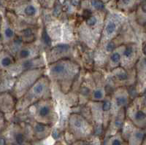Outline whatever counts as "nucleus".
<instances>
[{
	"instance_id": "dca6fc26",
	"label": "nucleus",
	"mask_w": 146,
	"mask_h": 145,
	"mask_svg": "<svg viewBox=\"0 0 146 145\" xmlns=\"http://www.w3.org/2000/svg\"><path fill=\"white\" fill-rule=\"evenodd\" d=\"M47 65L48 64H47L46 59H45V55L43 53L37 58L24 60V61H16L9 69H10L12 74H16L18 76L21 73L28 71V70L40 69V68H45Z\"/></svg>"
},
{
	"instance_id": "20e7f679",
	"label": "nucleus",
	"mask_w": 146,
	"mask_h": 145,
	"mask_svg": "<svg viewBox=\"0 0 146 145\" xmlns=\"http://www.w3.org/2000/svg\"><path fill=\"white\" fill-rule=\"evenodd\" d=\"M11 11L23 23L31 26H42L43 9L37 0H14L10 5Z\"/></svg>"
},
{
	"instance_id": "0eeeda50",
	"label": "nucleus",
	"mask_w": 146,
	"mask_h": 145,
	"mask_svg": "<svg viewBox=\"0 0 146 145\" xmlns=\"http://www.w3.org/2000/svg\"><path fill=\"white\" fill-rule=\"evenodd\" d=\"M52 97L53 89L51 81L45 74L36 81L32 87L19 99V107L22 110H27L35 103Z\"/></svg>"
},
{
	"instance_id": "f704fd0d",
	"label": "nucleus",
	"mask_w": 146,
	"mask_h": 145,
	"mask_svg": "<svg viewBox=\"0 0 146 145\" xmlns=\"http://www.w3.org/2000/svg\"><path fill=\"white\" fill-rule=\"evenodd\" d=\"M61 145H70V144H63V143H62L61 144Z\"/></svg>"
},
{
	"instance_id": "f3484780",
	"label": "nucleus",
	"mask_w": 146,
	"mask_h": 145,
	"mask_svg": "<svg viewBox=\"0 0 146 145\" xmlns=\"http://www.w3.org/2000/svg\"><path fill=\"white\" fill-rule=\"evenodd\" d=\"M45 53V50L40 42V39L31 43H26L15 54L16 61L32 59L39 57Z\"/></svg>"
},
{
	"instance_id": "aec40b11",
	"label": "nucleus",
	"mask_w": 146,
	"mask_h": 145,
	"mask_svg": "<svg viewBox=\"0 0 146 145\" xmlns=\"http://www.w3.org/2000/svg\"><path fill=\"white\" fill-rule=\"evenodd\" d=\"M110 0H81L78 13H91L107 9Z\"/></svg>"
},
{
	"instance_id": "5701e85b",
	"label": "nucleus",
	"mask_w": 146,
	"mask_h": 145,
	"mask_svg": "<svg viewBox=\"0 0 146 145\" xmlns=\"http://www.w3.org/2000/svg\"><path fill=\"white\" fill-rule=\"evenodd\" d=\"M124 45H120L119 47L114 50L111 53V54L110 55L109 58H108V61H107L106 66H105V69H104V72L108 73L112 71L113 69H115V68L121 66V58H122V53H123V48H124Z\"/></svg>"
},
{
	"instance_id": "423d86ee",
	"label": "nucleus",
	"mask_w": 146,
	"mask_h": 145,
	"mask_svg": "<svg viewBox=\"0 0 146 145\" xmlns=\"http://www.w3.org/2000/svg\"><path fill=\"white\" fill-rule=\"evenodd\" d=\"M129 22V20L126 14L118 11L113 7H107L100 44L109 42L117 37Z\"/></svg>"
},
{
	"instance_id": "7c9ffc66",
	"label": "nucleus",
	"mask_w": 146,
	"mask_h": 145,
	"mask_svg": "<svg viewBox=\"0 0 146 145\" xmlns=\"http://www.w3.org/2000/svg\"><path fill=\"white\" fill-rule=\"evenodd\" d=\"M6 6V0H0V9L4 8Z\"/></svg>"
},
{
	"instance_id": "6ab92c4d",
	"label": "nucleus",
	"mask_w": 146,
	"mask_h": 145,
	"mask_svg": "<svg viewBox=\"0 0 146 145\" xmlns=\"http://www.w3.org/2000/svg\"><path fill=\"white\" fill-rule=\"evenodd\" d=\"M126 119V108L121 109L118 112V114L110 117L108 127L105 130V137L114 135L121 131Z\"/></svg>"
},
{
	"instance_id": "ddd939ff",
	"label": "nucleus",
	"mask_w": 146,
	"mask_h": 145,
	"mask_svg": "<svg viewBox=\"0 0 146 145\" xmlns=\"http://www.w3.org/2000/svg\"><path fill=\"white\" fill-rule=\"evenodd\" d=\"M132 100L129 87H118L113 88L110 93L111 116L118 114L121 109H125Z\"/></svg>"
},
{
	"instance_id": "39448f33",
	"label": "nucleus",
	"mask_w": 146,
	"mask_h": 145,
	"mask_svg": "<svg viewBox=\"0 0 146 145\" xmlns=\"http://www.w3.org/2000/svg\"><path fill=\"white\" fill-rule=\"evenodd\" d=\"M95 134V127L90 120L82 113L72 112L66 121V135L71 140V144L78 140L89 138Z\"/></svg>"
},
{
	"instance_id": "412c9836",
	"label": "nucleus",
	"mask_w": 146,
	"mask_h": 145,
	"mask_svg": "<svg viewBox=\"0 0 146 145\" xmlns=\"http://www.w3.org/2000/svg\"><path fill=\"white\" fill-rule=\"evenodd\" d=\"M32 135L36 141L44 140L52 134L53 127L50 125H45L41 122L32 121Z\"/></svg>"
},
{
	"instance_id": "473e14b6",
	"label": "nucleus",
	"mask_w": 146,
	"mask_h": 145,
	"mask_svg": "<svg viewBox=\"0 0 146 145\" xmlns=\"http://www.w3.org/2000/svg\"><path fill=\"white\" fill-rule=\"evenodd\" d=\"M143 36L145 40H146V34H143Z\"/></svg>"
},
{
	"instance_id": "393cba45",
	"label": "nucleus",
	"mask_w": 146,
	"mask_h": 145,
	"mask_svg": "<svg viewBox=\"0 0 146 145\" xmlns=\"http://www.w3.org/2000/svg\"><path fill=\"white\" fill-rule=\"evenodd\" d=\"M102 145H127V144L122 136L121 132L120 131L114 135L105 137Z\"/></svg>"
},
{
	"instance_id": "72a5a7b5",
	"label": "nucleus",
	"mask_w": 146,
	"mask_h": 145,
	"mask_svg": "<svg viewBox=\"0 0 146 145\" xmlns=\"http://www.w3.org/2000/svg\"><path fill=\"white\" fill-rule=\"evenodd\" d=\"M115 1V0H111V1H110V2L108 4H110V3H112V2H113V3H114Z\"/></svg>"
},
{
	"instance_id": "9b49d317",
	"label": "nucleus",
	"mask_w": 146,
	"mask_h": 145,
	"mask_svg": "<svg viewBox=\"0 0 146 145\" xmlns=\"http://www.w3.org/2000/svg\"><path fill=\"white\" fill-rule=\"evenodd\" d=\"M46 74V67L28 70L18 76L14 84L15 97L20 99L41 77Z\"/></svg>"
},
{
	"instance_id": "2eb2a0df",
	"label": "nucleus",
	"mask_w": 146,
	"mask_h": 145,
	"mask_svg": "<svg viewBox=\"0 0 146 145\" xmlns=\"http://www.w3.org/2000/svg\"><path fill=\"white\" fill-rule=\"evenodd\" d=\"M121 132L127 145H142L146 136L145 129L137 127L127 119Z\"/></svg>"
},
{
	"instance_id": "a878e982",
	"label": "nucleus",
	"mask_w": 146,
	"mask_h": 145,
	"mask_svg": "<svg viewBox=\"0 0 146 145\" xmlns=\"http://www.w3.org/2000/svg\"><path fill=\"white\" fill-rule=\"evenodd\" d=\"M16 62L14 56L7 52H2L0 54V66L3 69H10Z\"/></svg>"
},
{
	"instance_id": "f03ea898",
	"label": "nucleus",
	"mask_w": 146,
	"mask_h": 145,
	"mask_svg": "<svg viewBox=\"0 0 146 145\" xmlns=\"http://www.w3.org/2000/svg\"><path fill=\"white\" fill-rule=\"evenodd\" d=\"M82 70L78 61L66 58L47 65L46 74L53 87L62 93L67 94L72 91Z\"/></svg>"
},
{
	"instance_id": "2f4dec72",
	"label": "nucleus",
	"mask_w": 146,
	"mask_h": 145,
	"mask_svg": "<svg viewBox=\"0 0 146 145\" xmlns=\"http://www.w3.org/2000/svg\"><path fill=\"white\" fill-rule=\"evenodd\" d=\"M61 144H62V142H60V141H58V142H56L53 145H61Z\"/></svg>"
},
{
	"instance_id": "b1692460",
	"label": "nucleus",
	"mask_w": 146,
	"mask_h": 145,
	"mask_svg": "<svg viewBox=\"0 0 146 145\" xmlns=\"http://www.w3.org/2000/svg\"><path fill=\"white\" fill-rule=\"evenodd\" d=\"M137 0H115L113 7L126 14L134 10Z\"/></svg>"
},
{
	"instance_id": "bb28decb",
	"label": "nucleus",
	"mask_w": 146,
	"mask_h": 145,
	"mask_svg": "<svg viewBox=\"0 0 146 145\" xmlns=\"http://www.w3.org/2000/svg\"><path fill=\"white\" fill-rule=\"evenodd\" d=\"M70 145H102V142L100 136L94 134L89 138L75 141L70 144Z\"/></svg>"
},
{
	"instance_id": "f257e3e1",
	"label": "nucleus",
	"mask_w": 146,
	"mask_h": 145,
	"mask_svg": "<svg viewBox=\"0 0 146 145\" xmlns=\"http://www.w3.org/2000/svg\"><path fill=\"white\" fill-rule=\"evenodd\" d=\"M107 9L91 13H77L75 33L77 42L94 50L100 44Z\"/></svg>"
},
{
	"instance_id": "4be33fe9",
	"label": "nucleus",
	"mask_w": 146,
	"mask_h": 145,
	"mask_svg": "<svg viewBox=\"0 0 146 145\" xmlns=\"http://www.w3.org/2000/svg\"><path fill=\"white\" fill-rule=\"evenodd\" d=\"M137 74V83L135 85L138 94L141 86L146 85V56L141 55L135 66Z\"/></svg>"
},
{
	"instance_id": "4468645a",
	"label": "nucleus",
	"mask_w": 146,
	"mask_h": 145,
	"mask_svg": "<svg viewBox=\"0 0 146 145\" xmlns=\"http://www.w3.org/2000/svg\"><path fill=\"white\" fill-rule=\"evenodd\" d=\"M141 55V46L137 42L126 43L122 53L121 66L126 69H134Z\"/></svg>"
},
{
	"instance_id": "9d476101",
	"label": "nucleus",
	"mask_w": 146,
	"mask_h": 145,
	"mask_svg": "<svg viewBox=\"0 0 146 145\" xmlns=\"http://www.w3.org/2000/svg\"><path fill=\"white\" fill-rule=\"evenodd\" d=\"M108 83L112 88L118 87H131L136 85L137 74L135 68L126 69L118 66L110 72L105 73Z\"/></svg>"
},
{
	"instance_id": "c85d7f7f",
	"label": "nucleus",
	"mask_w": 146,
	"mask_h": 145,
	"mask_svg": "<svg viewBox=\"0 0 146 145\" xmlns=\"http://www.w3.org/2000/svg\"><path fill=\"white\" fill-rule=\"evenodd\" d=\"M37 2L43 10H51L54 8L57 0H37Z\"/></svg>"
},
{
	"instance_id": "1a4fd4ad",
	"label": "nucleus",
	"mask_w": 146,
	"mask_h": 145,
	"mask_svg": "<svg viewBox=\"0 0 146 145\" xmlns=\"http://www.w3.org/2000/svg\"><path fill=\"white\" fill-rule=\"evenodd\" d=\"M126 117L137 127L146 130V89L126 107Z\"/></svg>"
},
{
	"instance_id": "7ed1b4c3",
	"label": "nucleus",
	"mask_w": 146,
	"mask_h": 145,
	"mask_svg": "<svg viewBox=\"0 0 146 145\" xmlns=\"http://www.w3.org/2000/svg\"><path fill=\"white\" fill-rule=\"evenodd\" d=\"M130 42H137V40L135 39L134 29L129 22L117 37L109 42L100 44L94 50V69L104 71L107 61L112 52L120 45Z\"/></svg>"
},
{
	"instance_id": "c9c22d12",
	"label": "nucleus",
	"mask_w": 146,
	"mask_h": 145,
	"mask_svg": "<svg viewBox=\"0 0 146 145\" xmlns=\"http://www.w3.org/2000/svg\"><path fill=\"white\" fill-rule=\"evenodd\" d=\"M142 145H144V144H142Z\"/></svg>"
},
{
	"instance_id": "f8f14e48",
	"label": "nucleus",
	"mask_w": 146,
	"mask_h": 145,
	"mask_svg": "<svg viewBox=\"0 0 146 145\" xmlns=\"http://www.w3.org/2000/svg\"><path fill=\"white\" fill-rule=\"evenodd\" d=\"M47 64H53L60 60L74 59L77 61L78 59V42L75 44H57L49 49L46 50L44 53Z\"/></svg>"
},
{
	"instance_id": "c756f323",
	"label": "nucleus",
	"mask_w": 146,
	"mask_h": 145,
	"mask_svg": "<svg viewBox=\"0 0 146 145\" xmlns=\"http://www.w3.org/2000/svg\"><path fill=\"white\" fill-rule=\"evenodd\" d=\"M140 46H141L142 55L146 56V40H145L144 41L142 42V44L140 45Z\"/></svg>"
},
{
	"instance_id": "a211bd4d",
	"label": "nucleus",
	"mask_w": 146,
	"mask_h": 145,
	"mask_svg": "<svg viewBox=\"0 0 146 145\" xmlns=\"http://www.w3.org/2000/svg\"><path fill=\"white\" fill-rule=\"evenodd\" d=\"M86 106L88 108L89 112L90 120L94 125L95 132L96 128H102L103 130H105V117L102 101H89Z\"/></svg>"
},
{
	"instance_id": "6e6552de",
	"label": "nucleus",
	"mask_w": 146,
	"mask_h": 145,
	"mask_svg": "<svg viewBox=\"0 0 146 145\" xmlns=\"http://www.w3.org/2000/svg\"><path fill=\"white\" fill-rule=\"evenodd\" d=\"M27 110L31 112L32 121L54 127L59 121L56 104L53 97L35 103Z\"/></svg>"
},
{
	"instance_id": "cd10ccee",
	"label": "nucleus",
	"mask_w": 146,
	"mask_h": 145,
	"mask_svg": "<svg viewBox=\"0 0 146 145\" xmlns=\"http://www.w3.org/2000/svg\"><path fill=\"white\" fill-rule=\"evenodd\" d=\"M2 34V40L7 42H11L15 40L16 37V34L14 31V28H13L10 23H7L5 24V26L3 29V32Z\"/></svg>"
}]
</instances>
